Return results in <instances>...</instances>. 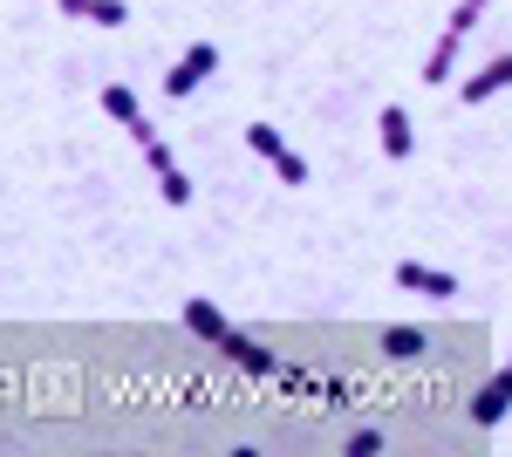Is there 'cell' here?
Wrapping results in <instances>:
<instances>
[{
  "mask_svg": "<svg viewBox=\"0 0 512 457\" xmlns=\"http://www.w3.org/2000/svg\"><path fill=\"white\" fill-rule=\"evenodd\" d=\"M219 69V41H192L178 62H171V76H164V96H192L198 82Z\"/></svg>",
  "mask_w": 512,
  "mask_h": 457,
  "instance_id": "6da1fadb",
  "label": "cell"
},
{
  "mask_svg": "<svg viewBox=\"0 0 512 457\" xmlns=\"http://www.w3.org/2000/svg\"><path fill=\"white\" fill-rule=\"evenodd\" d=\"M396 287H403V294H424V301H451V294H458V280L424 267V260H396Z\"/></svg>",
  "mask_w": 512,
  "mask_h": 457,
  "instance_id": "7a4b0ae2",
  "label": "cell"
},
{
  "mask_svg": "<svg viewBox=\"0 0 512 457\" xmlns=\"http://www.w3.org/2000/svg\"><path fill=\"white\" fill-rule=\"evenodd\" d=\"M512 410V369H499L492 382H478V396H472V423H499Z\"/></svg>",
  "mask_w": 512,
  "mask_h": 457,
  "instance_id": "3957f363",
  "label": "cell"
},
{
  "mask_svg": "<svg viewBox=\"0 0 512 457\" xmlns=\"http://www.w3.org/2000/svg\"><path fill=\"white\" fill-rule=\"evenodd\" d=\"M499 89H512V55H492V62H485L458 96H465V103H485V96H499Z\"/></svg>",
  "mask_w": 512,
  "mask_h": 457,
  "instance_id": "277c9868",
  "label": "cell"
},
{
  "mask_svg": "<svg viewBox=\"0 0 512 457\" xmlns=\"http://www.w3.org/2000/svg\"><path fill=\"white\" fill-rule=\"evenodd\" d=\"M185 328H192V335H205L212 348H219L226 335H233V328H226V314H219V307L205 301V294H192V301H185Z\"/></svg>",
  "mask_w": 512,
  "mask_h": 457,
  "instance_id": "5b68a950",
  "label": "cell"
},
{
  "mask_svg": "<svg viewBox=\"0 0 512 457\" xmlns=\"http://www.w3.org/2000/svg\"><path fill=\"white\" fill-rule=\"evenodd\" d=\"M62 14H69V21H96V28H123V21H130L123 0H62Z\"/></svg>",
  "mask_w": 512,
  "mask_h": 457,
  "instance_id": "8992f818",
  "label": "cell"
},
{
  "mask_svg": "<svg viewBox=\"0 0 512 457\" xmlns=\"http://www.w3.org/2000/svg\"><path fill=\"white\" fill-rule=\"evenodd\" d=\"M458 48H465V35H458V28H444V35H437L431 62H424V82H431V89H444V76L458 69Z\"/></svg>",
  "mask_w": 512,
  "mask_h": 457,
  "instance_id": "52a82bcc",
  "label": "cell"
},
{
  "mask_svg": "<svg viewBox=\"0 0 512 457\" xmlns=\"http://www.w3.org/2000/svg\"><path fill=\"white\" fill-rule=\"evenodd\" d=\"M219 348H226V355H233L239 369H253V376H274V369H280L274 355H267V348H260V342H246V335H239V328H233V335H226V342H219Z\"/></svg>",
  "mask_w": 512,
  "mask_h": 457,
  "instance_id": "ba28073f",
  "label": "cell"
},
{
  "mask_svg": "<svg viewBox=\"0 0 512 457\" xmlns=\"http://www.w3.org/2000/svg\"><path fill=\"white\" fill-rule=\"evenodd\" d=\"M376 137H383V151H390V157H410V144H417V137H410V116L396 110V103L383 110V123H376Z\"/></svg>",
  "mask_w": 512,
  "mask_h": 457,
  "instance_id": "9c48e42d",
  "label": "cell"
},
{
  "mask_svg": "<svg viewBox=\"0 0 512 457\" xmlns=\"http://www.w3.org/2000/svg\"><path fill=\"white\" fill-rule=\"evenodd\" d=\"M383 348H390L396 362H410V355H424L431 342H424V328H383Z\"/></svg>",
  "mask_w": 512,
  "mask_h": 457,
  "instance_id": "30bf717a",
  "label": "cell"
},
{
  "mask_svg": "<svg viewBox=\"0 0 512 457\" xmlns=\"http://www.w3.org/2000/svg\"><path fill=\"white\" fill-rule=\"evenodd\" d=\"M103 110L117 116L123 130H130V123H137V116H144V110H137V96H130V89H123V82H110V89H103Z\"/></svg>",
  "mask_w": 512,
  "mask_h": 457,
  "instance_id": "8fae6325",
  "label": "cell"
},
{
  "mask_svg": "<svg viewBox=\"0 0 512 457\" xmlns=\"http://www.w3.org/2000/svg\"><path fill=\"white\" fill-rule=\"evenodd\" d=\"M246 144H253V151L267 157V164H274V157L287 151V144H280V130H274V123H246Z\"/></svg>",
  "mask_w": 512,
  "mask_h": 457,
  "instance_id": "7c38bea8",
  "label": "cell"
},
{
  "mask_svg": "<svg viewBox=\"0 0 512 457\" xmlns=\"http://www.w3.org/2000/svg\"><path fill=\"white\" fill-rule=\"evenodd\" d=\"M158 191H164V205H185V198H192V178L171 164V171H158Z\"/></svg>",
  "mask_w": 512,
  "mask_h": 457,
  "instance_id": "4fadbf2b",
  "label": "cell"
},
{
  "mask_svg": "<svg viewBox=\"0 0 512 457\" xmlns=\"http://www.w3.org/2000/svg\"><path fill=\"white\" fill-rule=\"evenodd\" d=\"M478 14H485V0H458V7H451V28H458V35H472Z\"/></svg>",
  "mask_w": 512,
  "mask_h": 457,
  "instance_id": "5bb4252c",
  "label": "cell"
}]
</instances>
